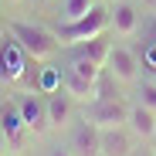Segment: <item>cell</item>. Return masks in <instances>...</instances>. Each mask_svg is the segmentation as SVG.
Here are the masks:
<instances>
[{"instance_id": "obj_17", "label": "cell", "mask_w": 156, "mask_h": 156, "mask_svg": "<svg viewBox=\"0 0 156 156\" xmlns=\"http://www.w3.org/2000/svg\"><path fill=\"white\" fill-rule=\"evenodd\" d=\"M0 156H14V153H10V143H7V136H4V129H0Z\"/></svg>"}, {"instance_id": "obj_13", "label": "cell", "mask_w": 156, "mask_h": 156, "mask_svg": "<svg viewBox=\"0 0 156 156\" xmlns=\"http://www.w3.org/2000/svg\"><path fill=\"white\" fill-rule=\"evenodd\" d=\"M126 126H129V133H133L139 143H153V136H156V109H149V105H143V102H129V119H126Z\"/></svg>"}, {"instance_id": "obj_21", "label": "cell", "mask_w": 156, "mask_h": 156, "mask_svg": "<svg viewBox=\"0 0 156 156\" xmlns=\"http://www.w3.org/2000/svg\"><path fill=\"white\" fill-rule=\"evenodd\" d=\"M133 156H156V153H139V149H136V153H133Z\"/></svg>"}, {"instance_id": "obj_6", "label": "cell", "mask_w": 156, "mask_h": 156, "mask_svg": "<svg viewBox=\"0 0 156 156\" xmlns=\"http://www.w3.org/2000/svg\"><path fill=\"white\" fill-rule=\"evenodd\" d=\"M82 119H88L95 129H115V126H126L129 119V102L122 95H112V98H95L88 105H82Z\"/></svg>"}, {"instance_id": "obj_8", "label": "cell", "mask_w": 156, "mask_h": 156, "mask_svg": "<svg viewBox=\"0 0 156 156\" xmlns=\"http://www.w3.org/2000/svg\"><path fill=\"white\" fill-rule=\"evenodd\" d=\"M44 102H48V122H51V133H68L71 122L82 115V105H78V102H75L65 88L48 92Z\"/></svg>"}, {"instance_id": "obj_16", "label": "cell", "mask_w": 156, "mask_h": 156, "mask_svg": "<svg viewBox=\"0 0 156 156\" xmlns=\"http://www.w3.org/2000/svg\"><path fill=\"white\" fill-rule=\"evenodd\" d=\"M44 156H75V153H71L68 146H51V149H48Z\"/></svg>"}, {"instance_id": "obj_10", "label": "cell", "mask_w": 156, "mask_h": 156, "mask_svg": "<svg viewBox=\"0 0 156 156\" xmlns=\"http://www.w3.org/2000/svg\"><path fill=\"white\" fill-rule=\"evenodd\" d=\"M109 14H112L109 31H112L115 37L129 41V37H136V34H139V20H143V10H139V4H133V0H112Z\"/></svg>"}, {"instance_id": "obj_20", "label": "cell", "mask_w": 156, "mask_h": 156, "mask_svg": "<svg viewBox=\"0 0 156 156\" xmlns=\"http://www.w3.org/2000/svg\"><path fill=\"white\" fill-rule=\"evenodd\" d=\"M153 41H156V14H153Z\"/></svg>"}, {"instance_id": "obj_2", "label": "cell", "mask_w": 156, "mask_h": 156, "mask_svg": "<svg viewBox=\"0 0 156 156\" xmlns=\"http://www.w3.org/2000/svg\"><path fill=\"white\" fill-rule=\"evenodd\" d=\"M7 34L27 51V55L37 61V65H48L58 58L61 51V41L55 34V27H48V24H37V20H20V17H10L7 20Z\"/></svg>"}, {"instance_id": "obj_11", "label": "cell", "mask_w": 156, "mask_h": 156, "mask_svg": "<svg viewBox=\"0 0 156 156\" xmlns=\"http://www.w3.org/2000/svg\"><path fill=\"white\" fill-rule=\"evenodd\" d=\"M65 146L75 153V156H102V143H98V129L88 122V119H82L78 115L75 122H71V129H68V139H65Z\"/></svg>"}, {"instance_id": "obj_12", "label": "cell", "mask_w": 156, "mask_h": 156, "mask_svg": "<svg viewBox=\"0 0 156 156\" xmlns=\"http://www.w3.org/2000/svg\"><path fill=\"white\" fill-rule=\"evenodd\" d=\"M98 143L102 156H133L139 139L129 133V126H115V129H98Z\"/></svg>"}, {"instance_id": "obj_23", "label": "cell", "mask_w": 156, "mask_h": 156, "mask_svg": "<svg viewBox=\"0 0 156 156\" xmlns=\"http://www.w3.org/2000/svg\"><path fill=\"white\" fill-rule=\"evenodd\" d=\"M41 4H55V0H41Z\"/></svg>"}, {"instance_id": "obj_9", "label": "cell", "mask_w": 156, "mask_h": 156, "mask_svg": "<svg viewBox=\"0 0 156 156\" xmlns=\"http://www.w3.org/2000/svg\"><path fill=\"white\" fill-rule=\"evenodd\" d=\"M105 71L115 78L119 85H136L139 75H143V68H139V55H136L129 44H112L109 61H105Z\"/></svg>"}, {"instance_id": "obj_14", "label": "cell", "mask_w": 156, "mask_h": 156, "mask_svg": "<svg viewBox=\"0 0 156 156\" xmlns=\"http://www.w3.org/2000/svg\"><path fill=\"white\" fill-rule=\"evenodd\" d=\"M98 0H61L58 4V20H75V17H85Z\"/></svg>"}, {"instance_id": "obj_22", "label": "cell", "mask_w": 156, "mask_h": 156, "mask_svg": "<svg viewBox=\"0 0 156 156\" xmlns=\"http://www.w3.org/2000/svg\"><path fill=\"white\" fill-rule=\"evenodd\" d=\"M149 146H153V153H156V136H153V143H149Z\"/></svg>"}, {"instance_id": "obj_5", "label": "cell", "mask_w": 156, "mask_h": 156, "mask_svg": "<svg viewBox=\"0 0 156 156\" xmlns=\"http://www.w3.org/2000/svg\"><path fill=\"white\" fill-rule=\"evenodd\" d=\"M14 102H17V112L24 119V126H27V133L34 139H44L51 133V122H48V102L41 92L34 88H24V92H14Z\"/></svg>"}, {"instance_id": "obj_1", "label": "cell", "mask_w": 156, "mask_h": 156, "mask_svg": "<svg viewBox=\"0 0 156 156\" xmlns=\"http://www.w3.org/2000/svg\"><path fill=\"white\" fill-rule=\"evenodd\" d=\"M37 71H41V65L10 34L0 37V85L4 88H10V92L34 88L37 92Z\"/></svg>"}, {"instance_id": "obj_25", "label": "cell", "mask_w": 156, "mask_h": 156, "mask_svg": "<svg viewBox=\"0 0 156 156\" xmlns=\"http://www.w3.org/2000/svg\"><path fill=\"white\" fill-rule=\"evenodd\" d=\"M0 98H4V85H0Z\"/></svg>"}, {"instance_id": "obj_3", "label": "cell", "mask_w": 156, "mask_h": 156, "mask_svg": "<svg viewBox=\"0 0 156 156\" xmlns=\"http://www.w3.org/2000/svg\"><path fill=\"white\" fill-rule=\"evenodd\" d=\"M102 71H105V68L95 65L92 58L68 51V58H65V65H61V88L78 102V105H88V102L95 98V88H98Z\"/></svg>"}, {"instance_id": "obj_24", "label": "cell", "mask_w": 156, "mask_h": 156, "mask_svg": "<svg viewBox=\"0 0 156 156\" xmlns=\"http://www.w3.org/2000/svg\"><path fill=\"white\" fill-rule=\"evenodd\" d=\"M7 4H20V0H7Z\"/></svg>"}, {"instance_id": "obj_4", "label": "cell", "mask_w": 156, "mask_h": 156, "mask_svg": "<svg viewBox=\"0 0 156 156\" xmlns=\"http://www.w3.org/2000/svg\"><path fill=\"white\" fill-rule=\"evenodd\" d=\"M109 24H112V14L105 4H95L85 17H75V20H55V27L61 48H71V44H82V41H92L98 34H109Z\"/></svg>"}, {"instance_id": "obj_7", "label": "cell", "mask_w": 156, "mask_h": 156, "mask_svg": "<svg viewBox=\"0 0 156 156\" xmlns=\"http://www.w3.org/2000/svg\"><path fill=\"white\" fill-rule=\"evenodd\" d=\"M0 129H4V136H7V143H10V153H14V156H20L24 149H27V143L34 139V136L27 133V126H24L20 112H17L14 95L0 98Z\"/></svg>"}, {"instance_id": "obj_19", "label": "cell", "mask_w": 156, "mask_h": 156, "mask_svg": "<svg viewBox=\"0 0 156 156\" xmlns=\"http://www.w3.org/2000/svg\"><path fill=\"white\" fill-rule=\"evenodd\" d=\"M4 34H7V20L0 17V37H4Z\"/></svg>"}, {"instance_id": "obj_18", "label": "cell", "mask_w": 156, "mask_h": 156, "mask_svg": "<svg viewBox=\"0 0 156 156\" xmlns=\"http://www.w3.org/2000/svg\"><path fill=\"white\" fill-rule=\"evenodd\" d=\"M139 10H146V14H156V0H139Z\"/></svg>"}, {"instance_id": "obj_15", "label": "cell", "mask_w": 156, "mask_h": 156, "mask_svg": "<svg viewBox=\"0 0 156 156\" xmlns=\"http://www.w3.org/2000/svg\"><path fill=\"white\" fill-rule=\"evenodd\" d=\"M133 88H136V102H143V105L156 109V78H146V75H143Z\"/></svg>"}]
</instances>
